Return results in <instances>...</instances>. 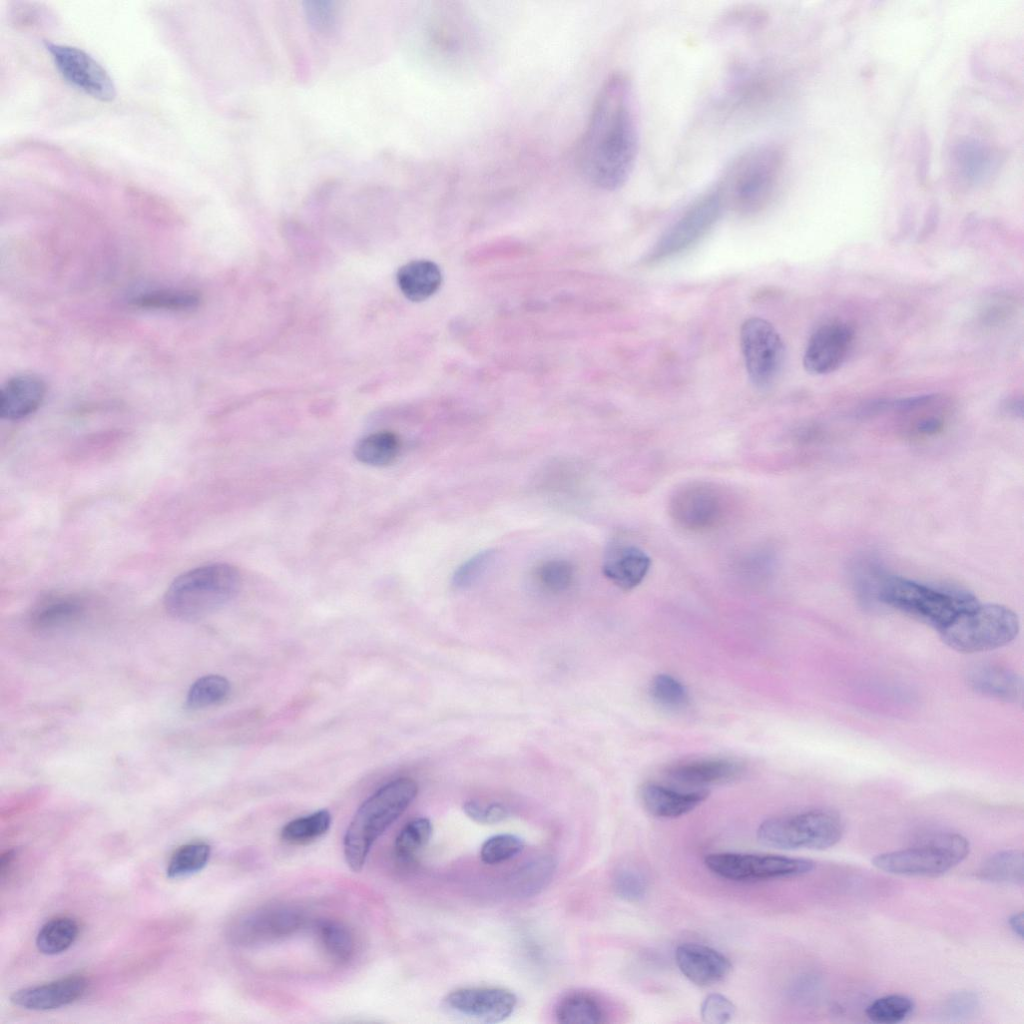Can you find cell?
<instances>
[{
    "label": "cell",
    "instance_id": "6da1fadb",
    "mask_svg": "<svg viewBox=\"0 0 1024 1024\" xmlns=\"http://www.w3.org/2000/svg\"><path fill=\"white\" fill-rule=\"evenodd\" d=\"M639 122L633 86L623 74L600 88L579 147V165L595 187L613 191L631 175L639 148Z\"/></svg>",
    "mask_w": 1024,
    "mask_h": 1024
},
{
    "label": "cell",
    "instance_id": "7a4b0ae2",
    "mask_svg": "<svg viewBox=\"0 0 1024 1024\" xmlns=\"http://www.w3.org/2000/svg\"><path fill=\"white\" fill-rule=\"evenodd\" d=\"M864 591L938 632L958 614L979 604L977 598L965 590L925 585L900 576L885 575L877 570L869 575Z\"/></svg>",
    "mask_w": 1024,
    "mask_h": 1024
},
{
    "label": "cell",
    "instance_id": "3957f363",
    "mask_svg": "<svg viewBox=\"0 0 1024 1024\" xmlns=\"http://www.w3.org/2000/svg\"><path fill=\"white\" fill-rule=\"evenodd\" d=\"M784 160L783 151L774 144H761L741 153L717 185L725 205L742 214L767 206L780 187Z\"/></svg>",
    "mask_w": 1024,
    "mask_h": 1024
},
{
    "label": "cell",
    "instance_id": "277c9868",
    "mask_svg": "<svg viewBox=\"0 0 1024 1024\" xmlns=\"http://www.w3.org/2000/svg\"><path fill=\"white\" fill-rule=\"evenodd\" d=\"M239 570L227 563H213L183 572L164 595L169 615L181 621L201 619L231 600L241 587Z\"/></svg>",
    "mask_w": 1024,
    "mask_h": 1024
},
{
    "label": "cell",
    "instance_id": "5b68a950",
    "mask_svg": "<svg viewBox=\"0 0 1024 1024\" xmlns=\"http://www.w3.org/2000/svg\"><path fill=\"white\" fill-rule=\"evenodd\" d=\"M418 792L415 780L390 781L362 803L344 836V855L350 869L362 870L374 842L407 809Z\"/></svg>",
    "mask_w": 1024,
    "mask_h": 1024
},
{
    "label": "cell",
    "instance_id": "8992f818",
    "mask_svg": "<svg viewBox=\"0 0 1024 1024\" xmlns=\"http://www.w3.org/2000/svg\"><path fill=\"white\" fill-rule=\"evenodd\" d=\"M1017 614L999 604H981L958 614L939 634L950 648L962 653L994 650L1013 641L1019 632Z\"/></svg>",
    "mask_w": 1024,
    "mask_h": 1024
},
{
    "label": "cell",
    "instance_id": "52a82bcc",
    "mask_svg": "<svg viewBox=\"0 0 1024 1024\" xmlns=\"http://www.w3.org/2000/svg\"><path fill=\"white\" fill-rule=\"evenodd\" d=\"M843 833L844 823L839 814L814 809L766 819L757 829V838L779 849H827L836 845Z\"/></svg>",
    "mask_w": 1024,
    "mask_h": 1024
},
{
    "label": "cell",
    "instance_id": "ba28073f",
    "mask_svg": "<svg viewBox=\"0 0 1024 1024\" xmlns=\"http://www.w3.org/2000/svg\"><path fill=\"white\" fill-rule=\"evenodd\" d=\"M969 841L960 834H938L913 847L876 855L872 864L889 874L913 877L942 875L969 854Z\"/></svg>",
    "mask_w": 1024,
    "mask_h": 1024
},
{
    "label": "cell",
    "instance_id": "9c48e42d",
    "mask_svg": "<svg viewBox=\"0 0 1024 1024\" xmlns=\"http://www.w3.org/2000/svg\"><path fill=\"white\" fill-rule=\"evenodd\" d=\"M704 863L718 877L736 882L797 877L811 872L815 866L812 860L804 858L735 852L709 854Z\"/></svg>",
    "mask_w": 1024,
    "mask_h": 1024
},
{
    "label": "cell",
    "instance_id": "30bf717a",
    "mask_svg": "<svg viewBox=\"0 0 1024 1024\" xmlns=\"http://www.w3.org/2000/svg\"><path fill=\"white\" fill-rule=\"evenodd\" d=\"M725 206L718 186L701 195L661 236L649 260L673 256L696 243L717 222Z\"/></svg>",
    "mask_w": 1024,
    "mask_h": 1024
},
{
    "label": "cell",
    "instance_id": "8fae6325",
    "mask_svg": "<svg viewBox=\"0 0 1024 1024\" xmlns=\"http://www.w3.org/2000/svg\"><path fill=\"white\" fill-rule=\"evenodd\" d=\"M740 344L752 383L760 388L771 385L784 360V344L773 325L759 317L746 319L740 329Z\"/></svg>",
    "mask_w": 1024,
    "mask_h": 1024
},
{
    "label": "cell",
    "instance_id": "7c38bea8",
    "mask_svg": "<svg viewBox=\"0 0 1024 1024\" xmlns=\"http://www.w3.org/2000/svg\"><path fill=\"white\" fill-rule=\"evenodd\" d=\"M728 509L724 493L706 482H691L676 489L670 498L669 513L681 528L707 531L722 523Z\"/></svg>",
    "mask_w": 1024,
    "mask_h": 1024
},
{
    "label": "cell",
    "instance_id": "4fadbf2b",
    "mask_svg": "<svg viewBox=\"0 0 1024 1024\" xmlns=\"http://www.w3.org/2000/svg\"><path fill=\"white\" fill-rule=\"evenodd\" d=\"M61 76L72 86L102 102L113 101L116 86L107 70L77 47L44 42Z\"/></svg>",
    "mask_w": 1024,
    "mask_h": 1024
},
{
    "label": "cell",
    "instance_id": "5bb4252c",
    "mask_svg": "<svg viewBox=\"0 0 1024 1024\" xmlns=\"http://www.w3.org/2000/svg\"><path fill=\"white\" fill-rule=\"evenodd\" d=\"M304 922L302 912L289 905H270L251 911L228 929L234 944L251 946L294 934Z\"/></svg>",
    "mask_w": 1024,
    "mask_h": 1024
},
{
    "label": "cell",
    "instance_id": "9a60e30c",
    "mask_svg": "<svg viewBox=\"0 0 1024 1024\" xmlns=\"http://www.w3.org/2000/svg\"><path fill=\"white\" fill-rule=\"evenodd\" d=\"M446 1006L463 1016L495 1023L508 1018L517 998L509 990L496 987H469L452 991L445 998Z\"/></svg>",
    "mask_w": 1024,
    "mask_h": 1024
},
{
    "label": "cell",
    "instance_id": "2e32d148",
    "mask_svg": "<svg viewBox=\"0 0 1024 1024\" xmlns=\"http://www.w3.org/2000/svg\"><path fill=\"white\" fill-rule=\"evenodd\" d=\"M853 335L851 327L843 323L819 327L811 335L804 352L805 370L814 375L835 371L845 360Z\"/></svg>",
    "mask_w": 1024,
    "mask_h": 1024
},
{
    "label": "cell",
    "instance_id": "e0dca14e",
    "mask_svg": "<svg viewBox=\"0 0 1024 1024\" xmlns=\"http://www.w3.org/2000/svg\"><path fill=\"white\" fill-rule=\"evenodd\" d=\"M675 960L681 973L701 987L722 981L732 969L730 960L724 954L702 944L679 945L675 951Z\"/></svg>",
    "mask_w": 1024,
    "mask_h": 1024
},
{
    "label": "cell",
    "instance_id": "ac0fdd59",
    "mask_svg": "<svg viewBox=\"0 0 1024 1024\" xmlns=\"http://www.w3.org/2000/svg\"><path fill=\"white\" fill-rule=\"evenodd\" d=\"M87 980L72 975L42 985L15 991L11 1002L21 1008L36 1011L52 1010L67 1006L85 993Z\"/></svg>",
    "mask_w": 1024,
    "mask_h": 1024
},
{
    "label": "cell",
    "instance_id": "d6986e66",
    "mask_svg": "<svg viewBox=\"0 0 1024 1024\" xmlns=\"http://www.w3.org/2000/svg\"><path fill=\"white\" fill-rule=\"evenodd\" d=\"M651 566L650 557L639 547L620 544L612 547L603 563L604 575L623 590L637 587Z\"/></svg>",
    "mask_w": 1024,
    "mask_h": 1024
},
{
    "label": "cell",
    "instance_id": "ffe728a7",
    "mask_svg": "<svg viewBox=\"0 0 1024 1024\" xmlns=\"http://www.w3.org/2000/svg\"><path fill=\"white\" fill-rule=\"evenodd\" d=\"M708 796L706 791L682 792L656 783H645L639 789L643 807L659 818H677L689 813Z\"/></svg>",
    "mask_w": 1024,
    "mask_h": 1024
},
{
    "label": "cell",
    "instance_id": "44dd1931",
    "mask_svg": "<svg viewBox=\"0 0 1024 1024\" xmlns=\"http://www.w3.org/2000/svg\"><path fill=\"white\" fill-rule=\"evenodd\" d=\"M45 385L33 375L9 379L0 393V415L7 420H20L32 414L41 404Z\"/></svg>",
    "mask_w": 1024,
    "mask_h": 1024
},
{
    "label": "cell",
    "instance_id": "7402d4cb",
    "mask_svg": "<svg viewBox=\"0 0 1024 1024\" xmlns=\"http://www.w3.org/2000/svg\"><path fill=\"white\" fill-rule=\"evenodd\" d=\"M742 773V765L723 758L686 761L672 765L666 770L670 779L693 786L728 782L738 778Z\"/></svg>",
    "mask_w": 1024,
    "mask_h": 1024
},
{
    "label": "cell",
    "instance_id": "603a6c76",
    "mask_svg": "<svg viewBox=\"0 0 1024 1024\" xmlns=\"http://www.w3.org/2000/svg\"><path fill=\"white\" fill-rule=\"evenodd\" d=\"M85 600L75 594H51L42 598L31 613L32 625L42 631L63 628L80 621L86 612Z\"/></svg>",
    "mask_w": 1024,
    "mask_h": 1024
},
{
    "label": "cell",
    "instance_id": "cb8c5ba5",
    "mask_svg": "<svg viewBox=\"0 0 1024 1024\" xmlns=\"http://www.w3.org/2000/svg\"><path fill=\"white\" fill-rule=\"evenodd\" d=\"M396 277L404 296L414 302L432 296L442 282L440 268L429 260H414L403 265Z\"/></svg>",
    "mask_w": 1024,
    "mask_h": 1024
},
{
    "label": "cell",
    "instance_id": "d4e9b609",
    "mask_svg": "<svg viewBox=\"0 0 1024 1024\" xmlns=\"http://www.w3.org/2000/svg\"><path fill=\"white\" fill-rule=\"evenodd\" d=\"M970 685L979 693L1004 700L1016 702L1022 695V682L1019 676L1010 670L982 666L972 670L968 676Z\"/></svg>",
    "mask_w": 1024,
    "mask_h": 1024
},
{
    "label": "cell",
    "instance_id": "484cf974",
    "mask_svg": "<svg viewBox=\"0 0 1024 1024\" xmlns=\"http://www.w3.org/2000/svg\"><path fill=\"white\" fill-rule=\"evenodd\" d=\"M991 152L993 150H988L987 146L983 147L976 141H963L954 146L951 161L954 163L956 177H962L963 185H970L972 179L977 180V177H982L991 168V161L996 160L995 156L991 157Z\"/></svg>",
    "mask_w": 1024,
    "mask_h": 1024
},
{
    "label": "cell",
    "instance_id": "4316f807",
    "mask_svg": "<svg viewBox=\"0 0 1024 1024\" xmlns=\"http://www.w3.org/2000/svg\"><path fill=\"white\" fill-rule=\"evenodd\" d=\"M555 1016L564 1024H598L605 1022V1011L590 994L575 992L564 996L557 1004Z\"/></svg>",
    "mask_w": 1024,
    "mask_h": 1024
},
{
    "label": "cell",
    "instance_id": "83f0119b",
    "mask_svg": "<svg viewBox=\"0 0 1024 1024\" xmlns=\"http://www.w3.org/2000/svg\"><path fill=\"white\" fill-rule=\"evenodd\" d=\"M399 452L398 437L388 431L370 434L361 439L354 448V454L358 461L376 467L393 463Z\"/></svg>",
    "mask_w": 1024,
    "mask_h": 1024
},
{
    "label": "cell",
    "instance_id": "f1b7e54d",
    "mask_svg": "<svg viewBox=\"0 0 1024 1024\" xmlns=\"http://www.w3.org/2000/svg\"><path fill=\"white\" fill-rule=\"evenodd\" d=\"M1024 858L1020 850L1010 849L991 855L982 864L979 875L982 879L1006 884H1022Z\"/></svg>",
    "mask_w": 1024,
    "mask_h": 1024
},
{
    "label": "cell",
    "instance_id": "f546056e",
    "mask_svg": "<svg viewBox=\"0 0 1024 1024\" xmlns=\"http://www.w3.org/2000/svg\"><path fill=\"white\" fill-rule=\"evenodd\" d=\"M78 933L79 926L74 919L66 916L56 917L41 927L36 937V946L43 954H59L75 942Z\"/></svg>",
    "mask_w": 1024,
    "mask_h": 1024
},
{
    "label": "cell",
    "instance_id": "4dcf8cb0",
    "mask_svg": "<svg viewBox=\"0 0 1024 1024\" xmlns=\"http://www.w3.org/2000/svg\"><path fill=\"white\" fill-rule=\"evenodd\" d=\"M555 870L551 857L541 856L525 863L512 876L510 886L517 896L537 894L550 881Z\"/></svg>",
    "mask_w": 1024,
    "mask_h": 1024
},
{
    "label": "cell",
    "instance_id": "1f68e13d",
    "mask_svg": "<svg viewBox=\"0 0 1024 1024\" xmlns=\"http://www.w3.org/2000/svg\"><path fill=\"white\" fill-rule=\"evenodd\" d=\"M320 942L331 959L345 963L351 959L355 943L350 930L334 920L321 921L317 926Z\"/></svg>",
    "mask_w": 1024,
    "mask_h": 1024
},
{
    "label": "cell",
    "instance_id": "d6a6232c",
    "mask_svg": "<svg viewBox=\"0 0 1024 1024\" xmlns=\"http://www.w3.org/2000/svg\"><path fill=\"white\" fill-rule=\"evenodd\" d=\"M330 825L331 815L329 811L322 809L288 822L282 828L281 837L291 844H305L324 835Z\"/></svg>",
    "mask_w": 1024,
    "mask_h": 1024
},
{
    "label": "cell",
    "instance_id": "836d02e7",
    "mask_svg": "<svg viewBox=\"0 0 1024 1024\" xmlns=\"http://www.w3.org/2000/svg\"><path fill=\"white\" fill-rule=\"evenodd\" d=\"M210 853V846L203 842L188 843L179 847L169 860L167 876L175 879L200 871L206 866Z\"/></svg>",
    "mask_w": 1024,
    "mask_h": 1024
},
{
    "label": "cell",
    "instance_id": "e575fe53",
    "mask_svg": "<svg viewBox=\"0 0 1024 1024\" xmlns=\"http://www.w3.org/2000/svg\"><path fill=\"white\" fill-rule=\"evenodd\" d=\"M432 824L424 817L409 821L395 840V854L402 861L412 860L429 842Z\"/></svg>",
    "mask_w": 1024,
    "mask_h": 1024
},
{
    "label": "cell",
    "instance_id": "d590c367",
    "mask_svg": "<svg viewBox=\"0 0 1024 1024\" xmlns=\"http://www.w3.org/2000/svg\"><path fill=\"white\" fill-rule=\"evenodd\" d=\"M229 691L230 683L225 677L215 674L206 675L191 685L186 705L191 709L209 707L224 700Z\"/></svg>",
    "mask_w": 1024,
    "mask_h": 1024
},
{
    "label": "cell",
    "instance_id": "8d00e7d4",
    "mask_svg": "<svg viewBox=\"0 0 1024 1024\" xmlns=\"http://www.w3.org/2000/svg\"><path fill=\"white\" fill-rule=\"evenodd\" d=\"M914 1010L911 998L891 994L875 999L866 1008L867 1017L875 1023L894 1024L904 1021Z\"/></svg>",
    "mask_w": 1024,
    "mask_h": 1024
},
{
    "label": "cell",
    "instance_id": "74e56055",
    "mask_svg": "<svg viewBox=\"0 0 1024 1024\" xmlns=\"http://www.w3.org/2000/svg\"><path fill=\"white\" fill-rule=\"evenodd\" d=\"M134 303L151 309L187 310L199 304V297L190 291H153L138 296Z\"/></svg>",
    "mask_w": 1024,
    "mask_h": 1024
},
{
    "label": "cell",
    "instance_id": "f35d334b",
    "mask_svg": "<svg viewBox=\"0 0 1024 1024\" xmlns=\"http://www.w3.org/2000/svg\"><path fill=\"white\" fill-rule=\"evenodd\" d=\"M650 693L657 704L670 710L683 709L689 702L688 692L684 685L666 674H659L653 678Z\"/></svg>",
    "mask_w": 1024,
    "mask_h": 1024
},
{
    "label": "cell",
    "instance_id": "ab89813d",
    "mask_svg": "<svg viewBox=\"0 0 1024 1024\" xmlns=\"http://www.w3.org/2000/svg\"><path fill=\"white\" fill-rule=\"evenodd\" d=\"M524 848V841L513 834H498L484 841L480 848L482 862L489 865L508 861Z\"/></svg>",
    "mask_w": 1024,
    "mask_h": 1024
},
{
    "label": "cell",
    "instance_id": "60d3db41",
    "mask_svg": "<svg viewBox=\"0 0 1024 1024\" xmlns=\"http://www.w3.org/2000/svg\"><path fill=\"white\" fill-rule=\"evenodd\" d=\"M495 557V550L487 549L463 562L452 576V586L465 589L476 583L492 566Z\"/></svg>",
    "mask_w": 1024,
    "mask_h": 1024
},
{
    "label": "cell",
    "instance_id": "b9f144b4",
    "mask_svg": "<svg viewBox=\"0 0 1024 1024\" xmlns=\"http://www.w3.org/2000/svg\"><path fill=\"white\" fill-rule=\"evenodd\" d=\"M613 887L621 899L628 902H638L646 895L647 880L637 868L623 866L614 874Z\"/></svg>",
    "mask_w": 1024,
    "mask_h": 1024
},
{
    "label": "cell",
    "instance_id": "7bdbcfd3",
    "mask_svg": "<svg viewBox=\"0 0 1024 1024\" xmlns=\"http://www.w3.org/2000/svg\"><path fill=\"white\" fill-rule=\"evenodd\" d=\"M537 575L540 583L546 589L552 592H561L571 585L574 569L565 560H549L539 567Z\"/></svg>",
    "mask_w": 1024,
    "mask_h": 1024
},
{
    "label": "cell",
    "instance_id": "ee69618b",
    "mask_svg": "<svg viewBox=\"0 0 1024 1024\" xmlns=\"http://www.w3.org/2000/svg\"><path fill=\"white\" fill-rule=\"evenodd\" d=\"M736 1006L726 996L719 993L707 995L700 1006L702 1020L710 1024H724L732 1020Z\"/></svg>",
    "mask_w": 1024,
    "mask_h": 1024
},
{
    "label": "cell",
    "instance_id": "f6af8a7d",
    "mask_svg": "<svg viewBox=\"0 0 1024 1024\" xmlns=\"http://www.w3.org/2000/svg\"><path fill=\"white\" fill-rule=\"evenodd\" d=\"M463 810L469 818L481 824H496L508 816V810L500 803L470 800L463 805Z\"/></svg>",
    "mask_w": 1024,
    "mask_h": 1024
},
{
    "label": "cell",
    "instance_id": "bcb514c9",
    "mask_svg": "<svg viewBox=\"0 0 1024 1024\" xmlns=\"http://www.w3.org/2000/svg\"><path fill=\"white\" fill-rule=\"evenodd\" d=\"M979 1007V1000L974 993L960 992L946 1002L944 1011L951 1019H961L972 1016Z\"/></svg>",
    "mask_w": 1024,
    "mask_h": 1024
},
{
    "label": "cell",
    "instance_id": "7dc6e473",
    "mask_svg": "<svg viewBox=\"0 0 1024 1024\" xmlns=\"http://www.w3.org/2000/svg\"><path fill=\"white\" fill-rule=\"evenodd\" d=\"M306 13L312 25L317 29L326 30L334 24V9L328 2H309Z\"/></svg>",
    "mask_w": 1024,
    "mask_h": 1024
},
{
    "label": "cell",
    "instance_id": "c3c4849f",
    "mask_svg": "<svg viewBox=\"0 0 1024 1024\" xmlns=\"http://www.w3.org/2000/svg\"><path fill=\"white\" fill-rule=\"evenodd\" d=\"M941 428H942L941 420H939L938 418H935V417H929V418L923 419V420H921L917 424L918 432H920L922 434H927V435L935 434V433L939 432L941 430Z\"/></svg>",
    "mask_w": 1024,
    "mask_h": 1024
},
{
    "label": "cell",
    "instance_id": "681fc988",
    "mask_svg": "<svg viewBox=\"0 0 1024 1024\" xmlns=\"http://www.w3.org/2000/svg\"><path fill=\"white\" fill-rule=\"evenodd\" d=\"M1011 930L1020 938H1023V913H1014L1008 920Z\"/></svg>",
    "mask_w": 1024,
    "mask_h": 1024
},
{
    "label": "cell",
    "instance_id": "f907efd6",
    "mask_svg": "<svg viewBox=\"0 0 1024 1024\" xmlns=\"http://www.w3.org/2000/svg\"><path fill=\"white\" fill-rule=\"evenodd\" d=\"M13 859H14V851L13 850H7V851H5V852H3L1 854V858H0V875H1V878H3L5 876V874L7 873V871L9 870V867L11 866V864L13 862Z\"/></svg>",
    "mask_w": 1024,
    "mask_h": 1024
}]
</instances>
